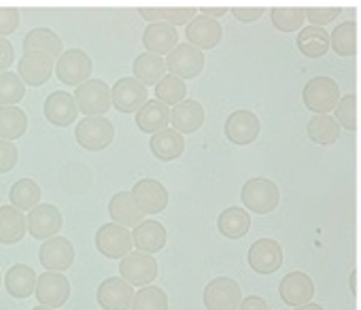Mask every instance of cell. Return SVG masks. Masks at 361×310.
Instances as JSON below:
<instances>
[{
    "label": "cell",
    "mask_w": 361,
    "mask_h": 310,
    "mask_svg": "<svg viewBox=\"0 0 361 310\" xmlns=\"http://www.w3.org/2000/svg\"><path fill=\"white\" fill-rule=\"evenodd\" d=\"M340 87L331 77L319 75L312 77L304 89H302V100L306 104L308 111H312L314 115H329L334 113V108L340 102Z\"/></svg>",
    "instance_id": "obj_1"
},
{
    "label": "cell",
    "mask_w": 361,
    "mask_h": 310,
    "mask_svg": "<svg viewBox=\"0 0 361 310\" xmlns=\"http://www.w3.org/2000/svg\"><path fill=\"white\" fill-rule=\"evenodd\" d=\"M243 204L247 211L255 215H268L272 213L281 202V190L274 181L264 177H253L243 185L240 192Z\"/></svg>",
    "instance_id": "obj_2"
},
{
    "label": "cell",
    "mask_w": 361,
    "mask_h": 310,
    "mask_svg": "<svg viewBox=\"0 0 361 310\" xmlns=\"http://www.w3.org/2000/svg\"><path fill=\"white\" fill-rule=\"evenodd\" d=\"M75 100L79 106V113L85 117H104L106 111L113 106V94L111 87L102 79H90L83 85L77 87Z\"/></svg>",
    "instance_id": "obj_3"
},
{
    "label": "cell",
    "mask_w": 361,
    "mask_h": 310,
    "mask_svg": "<svg viewBox=\"0 0 361 310\" xmlns=\"http://www.w3.org/2000/svg\"><path fill=\"white\" fill-rule=\"evenodd\" d=\"M166 68L170 75L178 79L192 81L200 77L204 70V51L196 49L190 43H178L176 49H172V54L166 56Z\"/></svg>",
    "instance_id": "obj_4"
},
{
    "label": "cell",
    "mask_w": 361,
    "mask_h": 310,
    "mask_svg": "<svg viewBox=\"0 0 361 310\" xmlns=\"http://www.w3.org/2000/svg\"><path fill=\"white\" fill-rule=\"evenodd\" d=\"M96 249L98 253H102L109 259H123L126 255L132 253L134 249V240H132V232L119 223H104L98 228L96 232Z\"/></svg>",
    "instance_id": "obj_5"
},
{
    "label": "cell",
    "mask_w": 361,
    "mask_h": 310,
    "mask_svg": "<svg viewBox=\"0 0 361 310\" xmlns=\"http://www.w3.org/2000/svg\"><path fill=\"white\" fill-rule=\"evenodd\" d=\"M75 138L85 151H102L115 138V128L106 117H85L75 128Z\"/></svg>",
    "instance_id": "obj_6"
},
{
    "label": "cell",
    "mask_w": 361,
    "mask_h": 310,
    "mask_svg": "<svg viewBox=\"0 0 361 310\" xmlns=\"http://www.w3.org/2000/svg\"><path fill=\"white\" fill-rule=\"evenodd\" d=\"M159 266L153 255L132 251L119 261V276L126 278L132 287H149L157 278Z\"/></svg>",
    "instance_id": "obj_7"
},
{
    "label": "cell",
    "mask_w": 361,
    "mask_h": 310,
    "mask_svg": "<svg viewBox=\"0 0 361 310\" xmlns=\"http://www.w3.org/2000/svg\"><path fill=\"white\" fill-rule=\"evenodd\" d=\"M240 285L234 278L217 276L204 289V306L207 310H238L243 304Z\"/></svg>",
    "instance_id": "obj_8"
},
{
    "label": "cell",
    "mask_w": 361,
    "mask_h": 310,
    "mask_svg": "<svg viewBox=\"0 0 361 310\" xmlns=\"http://www.w3.org/2000/svg\"><path fill=\"white\" fill-rule=\"evenodd\" d=\"M92 58L83 51V49H68L62 54V58L56 62V77L64 83V85H83L85 81H90L92 75Z\"/></svg>",
    "instance_id": "obj_9"
},
{
    "label": "cell",
    "mask_w": 361,
    "mask_h": 310,
    "mask_svg": "<svg viewBox=\"0 0 361 310\" xmlns=\"http://www.w3.org/2000/svg\"><path fill=\"white\" fill-rule=\"evenodd\" d=\"M134 295H136V291L126 278L111 276L98 285L96 302L102 310H130Z\"/></svg>",
    "instance_id": "obj_10"
},
{
    "label": "cell",
    "mask_w": 361,
    "mask_h": 310,
    "mask_svg": "<svg viewBox=\"0 0 361 310\" xmlns=\"http://www.w3.org/2000/svg\"><path fill=\"white\" fill-rule=\"evenodd\" d=\"M111 94H113V108H117L119 113H138L145 102L149 100V92L147 87L136 81L134 77H123L119 79L113 87H111Z\"/></svg>",
    "instance_id": "obj_11"
},
{
    "label": "cell",
    "mask_w": 361,
    "mask_h": 310,
    "mask_svg": "<svg viewBox=\"0 0 361 310\" xmlns=\"http://www.w3.org/2000/svg\"><path fill=\"white\" fill-rule=\"evenodd\" d=\"M224 132H226L230 142L243 147V144H251V142L257 140V136L262 132V123H259V119H257V115L253 111L238 108L226 119Z\"/></svg>",
    "instance_id": "obj_12"
},
{
    "label": "cell",
    "mask_w": 361,
    "mask_h": 310,
    "mask_svg": "<svg viewBox=\"0 0 361 310\" xmlns=\"http://www.w3.org/2000/svg\"><path fill=\"white\" fill-rule=\"evenodd\" d=\"M132 198L142 215H159L168 206V192L157 179H140L132 187Z\"/></svg>",
    "instance_id": "obj_13"
},
{
    "label": "cell",
    "mask_w": 361,
    "mask_h": 310,
    "mask_svg": "<svg viewBox=\"0 0 361 310\" xmlns=\"http://www.w3.org/2000/svg\"><path fill=\"white\" fill-rule=\"evenodd\" d=\"M185 39L196 49L209 51V49H215L224 41V26L217 20L198 13L192 20V24L185 28Z\"/></svg>",
    "instance_id": "obj_14"
},
{
    "label": "cell",
    "mask_w": 361,
    "mask_h": 310,
    "mask_svg": "<svg viewBox=\"0 0 361 310\" xmlns=\"http://www.w3.org/2000/svg\"><path fill=\"white\" fill-rule=\"evenodd\" d=\"M26 221H28V234L43 242L58 236V232L62 230V223H64L62 213L54 204H39L37 209H32L28 213Z\"/></svg>",
    "instance_id": "obj_15"
},
{
    "label": "cell",
    "mask_w": 361,
    "mask_h": 310,
    "mask_svg": "<svg viewBox=\"0 0 361 310\" xmlns=\"http://www.w3.org/2000/svg\"><path fill=\"white\" fill-rule=\"evenodd\" d=\"M39 261L49 272H64L75 261V247L64 236H54L45 240L39 249Z\"/></svg>",
    "instance_id": "obj_16"
},
{
    "label": "cell",
    "mask_w": 361,
    "mask_h": 310,
    "mask_svg": "<svg viewBox=\"0 0 361 310\" xmlns=\"http://www.w3.org/2000/svg\"><path fill=\"white\" fill-rule=\"evenodd\" d=\"M39 304L49 306V308H60L68 302L71 297V283L62 272H43L37 283L35 291Z\"/></svg>",
    "instance_id": "obj_17"
},
{
    "label": "cell",
    "mask_w": 361,
    "mask_h": 310,
    "mask_svg": "<svg viewBox=\"0 0 361 310\" xmlns=\"http://www.w3.org/2000/svg\"><path fill=\"white\" fill-rule=\"evenodd\" d=\"M247 259L257 274H274L283 266V249L274 238H259L251 244Z\"/></svg>",
    "instance_id": "obj_18"
},
{
    "label": "cell",
    "mask_w": 361,
    "mask_h": 310,
    "mask_svg": "<svg viewBox=\"0 0 361 310\" xmlns=\"http://www.w3.org/2000/svg\"><path fill=\"white\" fill-rule=\"evenodd\" d=\"M43 111H45V119L56 128H66V125L75 123L77 115H79L77 100L68 92H51L45 98Z\"/></svg>",
    "instance_id": "obj_19"
},
{
    "label": "cell",
    "mask_w": 361,
    "mask_h": 310,
    "mask_svg": "<svg viewBox=\"0 0 361 310\" xmlns=\"http://www.w3.org/2000/svg\"><path fill=\"white\" fill-rule=\"evenodd\" d=\"M279 295L287 306H304L314 297V280L306 272H289L279 285Z\"/></svg>",
    "instance_id": "obj_20"
},
{
    "label": "cell",
    "mask_w": 361,
    "mask_h": 310,
    "mask_svg": "<svg viewBox=\"0 0 361 310\" xmlns=\"http://www.w3.org/2000/svg\"><path fill=\"white\" fill-rule=\"evenodd\" d=\"M54 62L56 60H51L45 54H24V58L18 64V75L26 85L41 87L51 79L54 68H56Z\"/></svg>",
    "instance_id": "obj_21"
},
{
    "label": "cell",
    "mask_w": 361,
    "mask_h": 310,
    "mask_svg": "<svg viewBox=\"0 0 361 310\" xmlns=\"http://www.w3.org/2000/svg\"><path fill=\"white\" fill-rule=\"evenodd\" d=\"M142 45H145V49L149 54L168 56L178 45V32H176L174 26H170L166 22L147 24V28L142 32Z\"/></svg>",
    "instance_id": "obj_22"
},
{
    "label": "cell",
    "mask_w": 361,
    "mask_h": 310,
    "mask_svg": "<svg viewBox=\"0 0 361 310\" xmlns=\"http://www.w3.org/2000/svg\"><path fill=\"white\" fill-rule=\"evenodd\" d=\"M204 123V108L198 100H183L170 108V125L180 134H194Z\"/></svg>",
    "instance_id": "obj_23"
},
{
    "label": "cell",
    "mask_w": 361,
    "mask_h": 310,
    "mask_svg": "<svg viewBox=\"0 0 361 310\" xmlns=\"http://www.w3.org/2000/svg\"><path fill=\"white\" fill-rule=\"evenodd\" d=\"M149 149L161 162H172L178 160L185 151V138L180 132H176L174 128H166L157 134L151 136L149 140Z\"/></svg>",
    "instance_id": "obj_24"
},
{
    "label": "cell",
    "mask_w": 361,
    "mask_h": 310,
    "mask_svg": "<svg viewBox=\"0 0 361 310\" xmlns=\"http://www.w3.org/2000/svg\"><path fill=\"white\" fill-rule=\"evenodd\" d=\"M132 240H134L136 251L155 255L166 247V230H164V225L159 221L145 219L142 223H138L132 230Z\"/></svg>",
    "instance_id": "obj_25"
},
{
    "label": "cell",
    "mask_w": 361,
    "mask_h": 310,
    "mask_svg": "<svg viewBox=\"0 0 361 310\" xmlns=\"http://www.w3.org/2000/svg\"><path fill=\"white\" fill-rule=\"evenodd\" d=\"M37 283H39L37 272L26 264H16L5 274V287H7L9 295L16 299H26V297L35 295Z\"/></svg>",
    "instance_id": "obj_26"
},
{
    "label": "cell",
    "mask_w": 361,
    "mask_h": 310,
    "mask_svg": "<svg viewBox=\"0 0 361 310\" xmlns=\"http://www.w3.org/2000/svg\"><path fill=\"white\" fill-rule=\"evenodd\" d=\"M136 125L145 134H157L170 125V106L159 102L157 98L147 100L145 106L136 113Z\"/></svg>",
    "instance_id": "obj_27"
},
{
    "label": "cell",
    "mask_w": 361,
    "mask_h": 310,
    "mask_svg": "<svg viewBox=\"0 0 361 310\" xmlns=\"http://www.w3.org/2000/svg\"><path fill=\"white\" fill-rule=\"evenodd\" d=\"M109 215L113 219V223H119L123 228H136L138 223H142L145 215L138 209V204L132 198V192H117L111 202H109Z\"/></svg>",
    "instance_id": "obj_28"
},
{
    "label": "cell",
    "mask_w": 361,
    "mask_h": 310,
    "mask_svg": "<svg viewBox=\"0 0 361 310\" xmlns=\"http://www.w3.org/2000/svg\"><path fill=\"white\" fill-rule=\"evenodd\" d=\"M24 54H45L51 60L62 58V39L49 28H35L24 37Z\"/></svg>",
    "instance_id": "obj_29"
},
{
    "label": "cell",
    "mask_w": 361,
    "mask_h": 310,
    "mask_svg": "<svg viewBox=\"0 0 361 310\" xmlns=\"http://www.w3.org/2000/svg\"><path fill=\"white\" fill-rule=\"evenodd\" d=\"M28 232V221L24 211L7 204L0 206V244H16Z\"/></svg>",
    "instance_id": "obj_30"
},
{
    "label": "cell",
    "mask_w": 361,
    "mask_h": 310,
    "mask_svg": "<svg viewBox=\"0 0 361 310\" xmlns=\"http://www.w3.org/2000/svg\"><path fill=\"white\" fill-rule=\"evenodd\" d=\"M168 68H166V60L161 56H155V54H140L138 58H134V64H132V75L136 81H140L145 87L149 85H157L164 77H166Z\"/></svg>",
    "instance_id": "obj_31"
},
{
    "label": "cell",
    "mask_w": 361,
    "mask_h": 310,
    "mask_svg": "<svg viewBox=\"0 0 361 310\" xmlns=\"http://www.w3.org/2000/svg\"><path fill=\"white\" fill-rule=\"evenodd\" d=\"M217 228H219L221 236H226L230 240L245 238L251 230V215H249V211H245L240 206H230L219 215Z\"/></svg>",
    "instance_id": "obj_32"
},
{
    "label": "cell",
    "mask_w": 361,
    "mask_h": 310,
    "mask_svg": "<svg viewBox=\"0 0 361 310\" xmlns=\"http://www.w3.org/2000/svg\"><path fill=\"white\" fill-rule=\"evenodd\" d=\"M331 47V35H327L325 28L306 26L298 35V49L306 58H323Z\"/></svg>",
    "instance_id": "obj_33"
},
{
    "label": "cell",
    "mask_w": 361,
    "mask_h": 310,
    "mask_svg": "<svg viewBox=\"0 0 361 310\" xmlns=\"http://www.w3.org/2000/svg\"><path fill=\"white\" fill-rule=\"evenodd\" d=\"M28 128V115L20 106H0V138L18 140Z\"/></svg>",
    "instance_id": "obj_34"
},
{
    "label": "cell",
    "mask_w": 361,
    "mask_h": 310,
    "mask_svg": "<svg viewBox=\"0 0 361 310\" xmlns=\"http://www.w3.org/2000/svg\"><path fill=\"white\" fill-rule=\"evenodd\" d=\"M41 200V187L37 181L32 179H20L18 183H13L11 192H9V202L11 206L20 209V211H32L39 206Z\"/></svg>",
    "instance_id": "obj_35"
},
{
    "label": "cell",
    "mask_w": 361,
    "mask_h": 310,
    "mask_svg": "<svg viewBox=\"0 0 361 310\" xmlns=\"http://www.w3.org/2000/svg\"><path fill=\"white\" fill-rule=\"evenodd\" d=\"M340 123L331 115H314L308 121V136L317 144H334L340 138Z\"/></svg>",
    "instance_id": "obj_36"
},
{
    "label": "cell",
    "mask_w": 361,
    "mask_h": 310,
    "mask_svg": "<svg viewBox=\"0 0 361 310\" xmlns=\"http://www.w3.org/2000/svg\"><path fill=\"white\" fill-rule=\"evenodd\" d=\"M188 96V85L183 79H178L174 75H166L157 85H155V98L164 102L166 106H176L180 104Z\"/></svg>",
    "instance_id": "obj_37"
},
{
    "label": "cell",
    "mask_w": 361,
    "mask_h": 310,
    "mask_svg": "<svg viewBox=\"0 0 361 310\" xmlns=\"http://www.w3.org/2000/svg\"><path fill=\"white\" fill-rule=\"evenodd\" d=\"M270 20H272V26L276 30H281V32L304 30L306 9H300V7H274L270 11Z\"/></svg>",
    "instance_id": "obj_38"
},
{
    "label": "cell",
    "mask_w": 361,
    "mask_h": 310,
    "mask_svg": "<svg viewBox=\"0 0 361 310\" xmlns=\"http://www.w3.org/2000/svg\"><path fill=\"white\" fill-rule=\"evenodd\" d=\"M331 49L342 58H353L357 54V24L353 20L336 26L331 32Z\"/></svg>",
    "instance_id": "obj_39"
},
{
    "label": "cell",
    "mask_w": 361,
    "mask_h": 310,
    "mask_svg": "<svg viewBox=\"0 0 361 310\" xmlns=\"http://www.w3.org/2000/svg\"><path fill=\"white\" fill-rule=\"evenodd\" d=\"M26 96V83L20 75L7 70L0 73V106H16Z\"/></svg>",
    "instance_id": "obj_40"
},
{
    "label": "cell",
    "mask_w": 361,
    "mask_h": 310,
    "mask_svg": "<svg viewBox=\"0 0 361 310\" xmlns=\"http://www.w3.org/2000/svg\"><path fill=\"white\" fill-rule=\"evenodd\" d=\"M130 310H168V295L159 287H142L134 295Z\"/></svg>",
    "instance_id": "obj_41"
},
{
    "label": "cell",
    "mask_w": 361,
    "mask_h": 310,
    "mask_svg": "<svg viewBox=\"0 0 361 310\" xmlns=\"http://www.w3.org/2000/svg\"><path fill=\"white\" fill-rule=\"evenodd\" d=\"M334 119L340 123V128L355 132L357 130V96L355 94H344L334 108Z\"/></svg>",
    "instance_id": "obj_42"
},
{
    "label": "cell",
    "mask_w": 361,
    "mask_h": 310,
    "mask_svg": "<svg viewBox=\"0 0 361 310\" xmlns=\"http://www.w3.org/2000/svg\"><path fill=\"white\" fill-rule=\"evenodd\" d=\"M340 13H342L340 7H308V9H306V20L310 22V26L325 28V26L331 24Z\"/></svg>",
    "instance_id": "obj_43"
},
{
    "label": "cell",
    "mask_w": 361,
    "mask_h": 310,
    "mask_svg": "<svg viewBox=\"0 0 361 310\" xmlns=\"http://www.w3.org/2000/svg\"><path fill=\"white\" fill-rule=\"evenodd\" d=\"M198 16L196 7H172V9H164V22L170 26H190L192 20Z\"/></svg>",
    "instance_id": "obj_44"
},
{
    "label": "cell",
    "mask_w": 361,
    "mask_h": 310,
    "mask_svg": "<svg viewBox=\"0 0 361 310\" xmlns=\"http://www.w3.org/2000/svg\"><path fill=\"white\" fill-rule=\"evenodd\" d=\"M18 160H20V151L16 142L0 138V175L11 173L18 166Z\"/></svg>",
    "instance_id": "obj_45"
},
{
    "label": "cell",
    "mask_w": 361,
    "mask_h": 310,
    "mask_svg": "<svg viewBox=\"0 0 361 310\" xmlns=\"http://www.w3.org/2000/svg\"><path fill=\"white\" fill-rule=\"evenodd\" d=\"M20 26V11L16 7H0V37L13 35Z\"/></svg>",
    "instance_id": "obj_46"
},
{
    "label": "cell",
    "mask_w": 361,
    "mask_h": 310,
    "mask_svg": "<svg viewBox=\"0 0 361 310\" xmlns=\"http://www.w3.org/2000/svg\"><path fill=\"white\" fill-rule=\"evenodd\" d=\"M266 11L262 7H232V16L243 22V24H253L257 22Z\"/></svg>",
    "instance_id": "obj_47"
},
{
    "label": "cell",
    "mask_w": 361,
    "mask_h": 310,
    "mask_svg": "<svg viewBox=\"0 0 361 310\" xmlns=\"http://www.w3.org/2000/svg\"><path fill=\"white\" fill-rule=\"evenodd\" d=\"M13 60H16L13 43L7 41L5 37H0V73H7V68L13 64Z\"/></svg>",
    "instance_id": "obj_48"
},
{
    "label": "cell",
    "mask_w": 361,
    "mask_h": 310,
    "mask_svg": "<svg viewBox=\"0 0 361 310\" xmlns=\"http://www.w3.org/2000/svg\"><path fill=\"white\" fill-rule=\"evenodd\" d=\"M238 310H268V304L259 295H247Z\"/></svg>",
    "instance_id": "obj_49"
},
{
    "label": "cell",
    "mask_w": 361,
    "mask_h": 310,
    "mask_svg": "<svg viewBox=\"0 0 361 310\" xmlns=\"http://www.w3.org/2000/svg\"><path fill=\"white\" fill-rule=\"evenodd\" d=\"M138 16L147 22V24H157V22H164V9H147V7H140L138 9Z\"/></svg>",
    "instance_id": "obj_50"
},
{
    "label": "cell",
    "mask_w": 361,
    "mask_h": 310,
    "mask_svg": "<svg viewBox=\"0 0 361 310\" xmlns=\"http://www.w3.org/2000/svg\"><path fill=\"white\" fill-rule=\"evenodd\" d=\"M228 11H230L228 7H200V9H198V13H202V16H207V18H213V20H217V22H219V18H224Z\"/></svg>",
    "instance_id": "obj_51"
},
{
    "label": "cell",
    "mask_w": 361,
    "mask_h": 310,
    "mask_svg": "<svg viewBox=\"0 0 361 310\" xmlns=\"http://www.w3.org/2000/svg\"><path fill=\"white\" fill-rule=\"evenodd\" d=\"M293 310H325L321 304H314V302H308V304H304V306H298V308H293Z\"/></svg>",
    "instance_id": "obj_52"
},
{
    "label": "cell",
    "mask_w": 361,
    "mask_h": 310,
    "mask_svg": "<svg viewBox=\"0 0 361 310\" xmlns=\"http://www.w3.org/2000/svg\"><path fill=\"white\" fill-rule=\"evenodd\" d=\"M348 285H350V291H353V293H357V272H355V270L350 272V280H348Z\"/></svg>",
    "instance_id": "obj_53"
},
{
    "label": "cell",
    "mask_w": 361,
    "mask_h": 310,
    "mask_svg": "<svg viewBox=\"0 0 361 310\" xmlns=\"http://www.w3.org/2000/svg\"><path fill=\"white\" fill-rule=\"evenodd\" d=\"M32 310H56V308H49V306H43V304H39V306H35Z\"/></svg>",
    "instance_id": "obj_54"
},
{
    "label": "cell",
    "mask_w": 361,
    "mask_h": 310,
    "mask_svg": "<svg viewBox=\"0 0 361 310\" xmlns=\"http://www.w3.org/2000/svg\"><path fill=\"white\" fill-rule=\"evenodd\" d=\"M0 283H3V274H0Z\"/></svg>",
    "instance_id": "obj_55"
}]
</instances>
